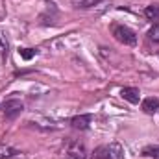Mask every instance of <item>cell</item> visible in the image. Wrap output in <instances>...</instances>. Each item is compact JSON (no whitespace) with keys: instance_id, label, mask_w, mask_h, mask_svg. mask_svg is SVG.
Wrapping results in <instances>:
<instances>
[{"instance_id":"6da1fadb","label":"cell","mask_w":159,"mask_h":159,"mask_svg":"<svg viewBox=\"0 0 159 159\" xmlns=\"http://www.w3.org/2000/svg\"><path fill=\"white\" fill-rule=\"evenodd\" d=\"M111 34H113V37L119 41V43L126 44V46H135V44H137V34H135L129 26L115 24V26L111 28Z\"/></svg>"},{"instance_id":"7a4b0ae2","label":"cell","mask_w":159,"mask_h":159,"mask_svg":"<svg viewBox=\"0 0 159 159\" xmlns=\"http://www.w3.org/2000/svg\"><path fill=\"white\" fill-rule=\"evenodd\" d=\"M22 109H24V104H22L20 100H17V98L6 100V102L2 104V111H4V115H6V119H9V120H13L15 117H19V115L22 113Z\"/></svg>"},{"instance_id":"3957f363","label":"cell","mask_w":159,"mask_h":159,"mask_svg":"<svg viewBox=\"0 0 159 159\" xmlns=\"http://www.w3.org/2000/svg\"><path fill=\"white\" fill-rule=\"evenodd\" d=\"M65 159H89L87 150H85V144H83V143H80V141L70 143V146H69V150H67Z\"/></svg>"},{"instance_id":"277c9868","label":"cell","mask_w":159,"mask_h":159,"mask_svg":"<svg viewBox=\"0 0 159 159\" xmlns=\"http://www.w3.org/2000/svg\"><path fill=\"white\" fill-rule=\"evenodd\" d=\"M91 120H93V117H91V115H76L74 119L70 120V126H72L74 129L85 131V129H89V126H91Z\"/></svg>"},{"instance_id":"5b68a950","label":"cell","mask_w":159,"mask_h":159,"mask_svg":"<svg viewBox=\"0 0 159 159\" xmlns=\"http://www.w3.org/2000/svg\"><path fill=\"white\" fill-rule=\"evenodd\" d=\"M120 96L124 100H128L129 104H139V100H141V93L137 87H124L120 91Z\"/></svg>"},{"instance_id":"8992f818","label":"cell","mask_w":159,"mask_h":159,"mask_svg":"<svg viewBox=\"0 0 159 159\" xmlns=\"http://www.w3.org/2000/svg\"><path fill=\"white\" fill-rule=\"evenodd\" d=\"M141 107H143V111H144V113L154 115V113H157V111H159V100L156 98V96H148V98H144V100H143Z\"/></svg>"},{"instance_id":"52a82bcc","label":"cell","mask_w":159,"mask_h":159,"mask_svg":"<svg viewBox=\"0 0 159 159\" xmlns=\"http://www.w3.org/2000/svg\"><path fill=\"white\" fill-rule=\"evenodd\" d=\"M144 17L152 22H159V4H154V6H148L144 9Z\"/></svg>"},{"instance_id":"ba28073f","label":"cell","mask_w":159,"mask_h":159,"mask_svg":"<svg viewBox=\"0 0 159 159\" xmlns=\"http://www.w3.org/2000/svg\"><path fill=\"white\" fill-rule=\"evenodd\" d=\"M70 2H72V6H74L76 9H89V7L98 6L102 0H70Z\"/></svg>"},{"instance_id":"9c48e42d","label":"cell","mask_w":159,"mask_h":159,"mask_svg":"<svg viewBox=\"0 0 159 159\" xmlns=\"http://www.w3.org/2000/svg\"><path fill=\"white\" fill-rule=\"evenodd\" d=\"M93 159H113L109 146H98V148L93 152Z\"/></svg>"},{"instance_id":"30bf717a","label":"cell","mask_w":159,"mask_h":159,"mask_svg":"<svg viewBox=\"0 0 159 159\" xmlns=\"http://www.w3.org/2000/svg\"><path fill=\"white\" fill-rule=\"evenodd\" d=\"M143 156H144V157L159 159V144H152V146H146V148H143Z\"/></svg>"},{"instance_id":"8fae6325","label":"cell","mask_w":159,"mask_h":159,"mask_svg":"<svg viewBox=\"0 0 159 159\" xmlns=\"http://www.w3.org/2000/svg\"><path fill=\"white\" fill-rule=\"evenodd\" d=\"M109 150H111L113 159H124V148L120 146L119 143H111L109 144Z\"/></svg>"},{"instance_id":"7c38bea8","label":"cell","mask_w":159,"mask_h":159,"mask_svg":"<svg viewBox=\"0 0 159 159\" xmlns=\"http://www.w3.org/2000/svg\"><path fill=\"white\" fill-rule=\"evenodd\" d=\"M7 52H9V43H7L6 34L0 30V56H2V57H6V56H7Z\"/></svg>"},{"instance_id":"4fadbf2b","label":"cell","mask_w":159,"mask_h":159,"mask_svg":"<svg viewBox=\"0 0 159 159\" xmlns=\"http://www.w3.org/2000/svg\"><path fill=\"white\" fill-rule=\"evenodd\" d=\"M17 152L11 148V146H6V144H0V159H7L11 156H15Z\"/></svg>"},{"instance_id":"5bb4252c","label":"cell","mask_w":159,"mask_h":159,"mask_svg":"<svg viewBox=\"0 0 159 159\" xmlns=\"http://www.w3.org/2000/svg\"><path fill=\"white\" fill-rule=\"evenodd\" d=\"M19 54H20V57H22V59L30 61L32 57H35L37 50H34V48H20V50H19Z\"/></svg>"},{"instance_id":"9a60e30c","label":"cell","mask_w":159,"mask_h":159,"mask_svg":"<svg viewBox=\"0 0 159 159\" xmlns=\"http://www.w3.org/2000/svg\"><path fill=\"white\" fill-rule=\"evenodd\" d=\"M148 37H150V41H154V43H159V22H156L152 26V30L148 32Z\"/></svg>"}]
</instances>
